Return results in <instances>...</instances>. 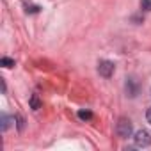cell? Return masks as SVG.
Returning <instances> with one entry per match:
<instances>
[{"label": "cell", "instance_id": "cell-10", "mask_svg": "<svg viewBox=\"0 0 151 151\" xmlns=\"http://www.w3.org/2000/svg\"><path fill=\"white\" fill-rule=\"evenodd\" d=\"M25 7H27V9H25L27 13H37V11L41 9L39 6H29V4H25Z\"/></svg>", "mask_w": 151, "mask_h": 151}, {"label": "cell", "instance_id": "cell-11", "mask_svg": "<svg viewBox=\"0 0 151 151\" xmlns=\"http://www.w3.org/2000/svg\"><path fill=\"white\" fill-rule=\"evenodd\" d=\"M16 124H18V130H23V117L22 116H16Z\"/></svg>", "mask_w": 151, "mask_h": 151}, {"label": "cell", "instance_id": "cell-2", "mask_svg": "<svg viewBox=\"0 0 151 151\" xmlns=\"http://www.w3.org/2000/svg\"><path fill=\"white\" fill-rule=\"evenodd\" d=\"M133 142H135L137 147H147V146L151 144V135H149V132H146V130H139V132H135V135H133Z\"/></svg>", "mask_w": 151, "mask_h": 151}, {"label": "cell", "instance_id": "cell-3", "mask_svg": "<svg viewBox=\"0 0 151 151\" xmlns=\"http://www.w3.org/2000/svg\"><path fill=\"white\" fill-rule=\"evenodd\" d=\"M114 69H116L114 62H110V60H107V59H103V60L98 62V73L101 75L103 78H110L112 73H114Z\"/></svg>", "mask_w": 151, "mask_h": 151}, {"label": "cell", "instance_id": "cell-9", "mask_svg": "<svg viewBox=\"0 0 151 151\" xmlns=\"http://www.w3.org/2000/svg\"><path fill=\"white\" fill-rule=\"evenodd\" d=\"M140 9L142 11H151V0H140Z\"/></svg>", "mask_w": 151, "mask_h": 151}, {"label": "cell", "instance_id": "cell-1", "mask_svg": "<svg viewBox=\"0 0 151 151\" xmlns=\"http://www.w3.org/2000/svg\"><path fill=\"white\" fill-rule=\"evenodd\" d=\"M116 132H117V135L123 137V139L130 137V135H132V121L126 119V117H121L119 123H117V126H116Z\"/></svg>", "mask_w": 151, "mask_h": 151}, {"label": "cell", "instance_id": "cell-6", "mask_svg": "<svg viewBox=\"0 0 151 151\" xmlns=\"http://www.w3.org/2000/svg\"><path fill=\"white\" fill-rule=\"evenodd\" d=\"M9 124H11V117L6 116V114H2V132H7Z\"/></svg>", "mask_w": 151, "mask_h": 151}, {"label": "cell", "instance_id": "cell-7", "mask_svg": "<svg viewBox=\"0 0 151 151\" xmlns=\"http://www.w3.org/2000/svg\"><path fill=\"white\" fill-rule=\"evenodd\" d=\"M0 64H2L4 68H13V66H14V60H13V59H9V57H2Z\"/></svg>", "mask_w": 151, "mask_h": 151}, {"label": "cell", "instance_id": "cell-8", "mask_svg": "<svg viewBox=\"0 0 151 151\" xmlns=\"http://www.w3.org/2000/svg\"><path fill=\"white\" fill-rule=\"evenodd\" d=\"M78 117H80V119H84V121H87V119H91V117H93V114H91L89 110H78Z\"/></svg>", "mask_w": 151, "mask_h": 151}, {"label": "cell", "instance_id": "cell-12", "mask_svg": "<svg viewBox=\"0 0 151 151\" xmlns=\"http://www.w3.org/2000/svg\"><path fill=\"white\" fill-rule=\"evenodd\" d=\"M146 119H147V123L151 124V107L147 109V112H146Z\"/></svg>", "mask_w": 151, "mask_h": 151}, {"label": "cell", "instance_id": "cell-4", "mask_svg": "<svg viewBox=\"0 0 151 151\" xmlns=\"http://www.w3.org/2000/svg\"><path fill=\"white\" fill-rule=\"evenodd\" d=\"M126 93L133 98V96H137V86H135V82H133V78H128V82H126Z\"/></svg>", "mask_w": 151, "mask_h": 151}, {"label": "cell", "instance_id": "cell-5", "mask_svg": "<svg viewBox=\"0 0 151 151\" xmlns=\"http://www.w3.org/2000/svg\"><path fill=\"white\" fill-rule=\"evenodd\" d=\"M30 107H32L34 110H37V109H41V101H39V98H37V94H32V98H30Z\"/></svg>", "mask_w": 151, "mask_h": 151}]
</instances>
